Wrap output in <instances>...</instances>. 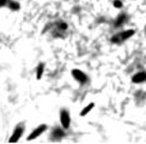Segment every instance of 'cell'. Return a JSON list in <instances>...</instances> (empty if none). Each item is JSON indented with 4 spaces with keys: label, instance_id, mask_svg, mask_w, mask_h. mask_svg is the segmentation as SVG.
<instances>
[{
    "label": "cell",
    "instance_id": "cell-1",
    "mask_svg": "<svg viewBox=\"0 0 146 144\" xmlns=\"http://www.w3.org/2000/svg\"><path fill=\"white\" fill-rule=\"evenodd\" d=\"M135 34V30L133 29H129V30H125V31H121L119 34H116L114 36V37L111 39V42H114V43H122L123 41L128 40L129 37H132L133 35Z\"/></svg>",
    "mask_w": 146,
    "mask_h": 144
},
{
    "label": "cell",
    "instance_id": "cell-2",
    "mask_svg": "<svg viewBox=\"0 0 146 144\" xmlns=\"http://www.w3.org/2000/svg\"><path fill=\"white\" fill-rule=\"evenodd\" d=\"M60 123L62 125V129L64 130H67L71 125V115H70V112L67 109L62 108L60 111Z\"/></svg>",
    "mask_w": 146,
    "mask_h": 144
},
{
    "label": "cell",
    "instance_id": "cell-3",
    "mask_svg": "<svg viewBox=\"0 0 146 144\" xmlns=\"http://www.w3.org/2000/svg\"><path fill=\"white\" fill-rule=\"evenodd\" d=\"M71 73H72L73 78H74V79H76L77 82H79L80 84H85V83H88V81H89L86 73H84L83 71L78 70V69H73V70L71 71Z\"/></svg>",
    "mask_w": 146,
    "mask_h": 144
},
{
    "label": "cell",
    "instance_id": "cell-4",
    "mask_svg": "<svg viewBox=\"0 0 146 144\" xmlns=\"http://www.w3.org/2000/svg\"><path fill=\"white\" fill-rule=\"evenodd\" d=\"M23 132H24V125L23 124H19L16 126V129L13 131V133H12V136L10 137L9 142L10 143H16L21 139V137L23 136Z\"/></svg>",
    "mask_w": 146,
    "mask_h": 144
},
{
    "label": "cell",
    "instance_id": "cell-5",
    "mask_svg": "<svg viewBox=\"0 0 146 144\" xmlns=\"http://www.w3.org/2000/svg\"><path fill=\"white\" fill-rule=\"evenodd\" d=\"M44 131H47V125L46 124H42V125L37 126V127L31 131V133L28 136V141H34V139H36V138H38Z\"/></svg>",
    "mask_w": 146,
    "mask_h": 144
},
{
    "label": "cell",
    "instance_id": "cell-6",
    "mask_svg": "<svg viewBox=\"0 0 146 144\" xmlns=\"http://www.w3.org/2000/svg\"><path fill=\"white\" fill-rule=\"evenodd\" d=\"M65 131H64V129H59V127H55L53 131H52V136H50V139L52 141H60L61 138H64L65 137Z\"/></svg>",
    "mask_w": 146,
    "mask_h": 144
},
{
    "label": "cell",
    "instance_id": "cell-7",
    "mask_svg": "<svg viewBox=\"0 0 146 144\" xmlns=\"http://www.w3.org/2000/svg\"><path fill=\"white\" fill-rule=\"evenodd\" d=\"M132 82L135 84H141L146 82V72L145 71H140L137 72V73L132 77Z\"/></svg>",
    "mask_w": 146,
    "mask_h": 144
},
{
    "label": "cell",
    "instance_id": "cell-8",
    "mask_svg": "<svg viewBox=\"0 0 146 144\" xmlns=\"http://www.w3.org/2000/svg\"><path fill=\"white\" fill-rule=\"evenodd\" d=\"M126 22V15L125 13H120L115 21V27H121L122 24Z\"/></svg>",
    "mask_w": 146,
    "mask_h": 144
},
{
    "label": "cell",
    "instance_id": "cell-9",
    "mask_svg": "<svg viewBox=\"0 0 146 144\" xmlns=\"http://www.w3.org/2000/svg\"><path fill=\"white\" fill-rule=\"evenodd\" d=\"M43 72H44V64H40L37 66V70H36V78L41 79L42 76H43Z\"/></svg>",
    "mask_w": 146,
    "mask_h": 144
},
{
    "label": "cell",
    "instance_id": "cell-10",
    "mask_svg": "<svg viewBox=\"0 0 146 144\" xmlns=\"http://www.w3.org/2000/svg\"><path fill=\"white\" fill-rule=\"evenodd\" d=\"M94 107H95V105H94V103H89L86 107H84L83 109H82V112H80V117H85L88 113H90V111Z\"/></svg>",
    "mask_w": 146,
    "mask_h": 144
},
{
    "label": "cell",
    "instance_id": "cell-11",
    "mask_svg": "<svg viewBox=\"0 0 146 144\" xmlns=\"http://www.w3.org/2000/svg\"><path fill=\"white\" fill-rule=\"evenodd\" d=\"M7 5H9L10 10H12V11H18V10L21 9L19 3H16V1H9Z\"/></svg>",
    "mask_w": 146,
    "mask_h": 144
},
{
    "label": "cell",
    "instance_id": "cell-12",
    "mask_svg": "<svg viewBox=\"0 0 146 144\" xmlns=\"http://www.w3.org/2000/svg\"><path fill=\"white\" fill-rule=\"evenodd\" d=\"M114 6L116 9H121L123 6V4H122V1L121 0H114Z\"/></svg>",
    "mask_w": 146,
    "mask_h": 144
},
{
    "label": "cell",
    "instance_id": "cell-13",
    "mask_svg": "<svg viewBox=\"0 0 146 144\" xmlns=\"http://www.w3.org/2000/svg\"><path fill=\"white\" fill-rule=\"evenodd\" d=\"M9 3V0H0V6H5V5H7Z\"/></svg>",
    "mask_w": 146,
    "mask_h": 144
}]
</instances>
